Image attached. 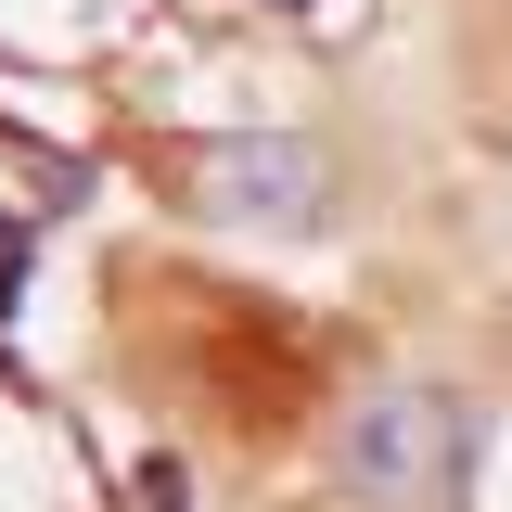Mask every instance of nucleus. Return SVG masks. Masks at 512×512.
Wrapping results in <instances>:
<instances>
[{"label": "nucleus", "instance_id": "1", "mask_svg": "<svg viewBox=\"0 0 512 512\" xmlns=\"http://www.w3.org/2000/svg\"><path fill=\"white\" fill-rule=\"evenodd\" d=\"M474 461H487V397L436 384V372H372L320 423V474L359 512H461Z\"/></svg>", "mask_w": 512, "mask_h": 512}, {"label": "nucleus", "instance_id": "2", "mask_svg": "<svg viewBox=\"0 0 512 512\" xmlns=\"http://www.w3.org/2000/svg\"><path fill=\"white\" fill-rule=\"evenodd\" d=\"M333 192H346V167L308 128H231V141L192 154V218L205 231H282V244H308V231H333Z\"/></svg>", "mask_w": 512, "mask_h": 512}, {"label": "nucleus", "instance_id": "3", "mask_svg": "<svg viewBox=\"0 0 512 512\" xmlns=\"http://www.w3.org/2000/svg\"><path fill=\"white\" fill-rule=\"evenodd\" d=\"M282 13H295V0H282Z\"/></svg>", "mask_w": 512, "mask_h": 512}]
</instances>
